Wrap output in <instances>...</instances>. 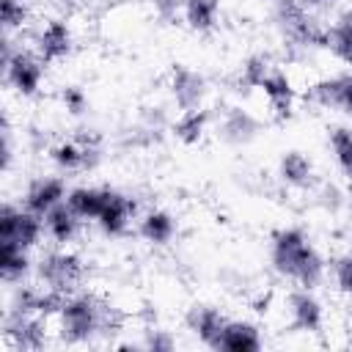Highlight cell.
<instances>
[{"label": "cell", "instance_id": "obj_38", "mask_svg": "<svg viewBox=\"0 0 352 352\" xmlns=\"http://www.w3.org/2000/svg\"><path fill=\"white\" fill-rule=\"evenodd\" d=\"M267 3H272V6H275V3H280V0H267Z\"/></svg>", "mask_w": 352, "mask_h": 352}, {"label": "cell", "instance_id": "obj_22", "mask_svg": "<svg viewBox=\"0 0 352 352\" xmlns=\"http://www.w3.org/2000/svg\"><path fill=\"white\" fill-rule=\"evenodd\" d=\"M324 50L341 66L352 69V6L336 11L333 19L324 25Z\"/></svg>", "mask_w": 352, "mask_h": 352}, {"label": "cell", "instance_id": "obj_7", "mask_svg": "<svg viewBox=\"0 0 352 352\" xmlns=\"http://www.w3.org/2000/svg\"><path fill=\"white\" fill-rule=\"evenodd\" d=\"M0 336L6 352H41L50 346V319L25 311H3Z\"/></svg>", "mask_w": 352, "mask_h": 352}, {"label": "cell", "instance_id": "obj_9", "mask_svg": "<svg viewBox=\"0 0 352 352\" xmlns=\"http://www.w3.org/2000/svg\"><path fill=\"white\" fill-rule=\"evenodd\" d=\"M47 239L44 234V217L30 212L22 204L6 201L0 206V245H19L28 250H38L41 242Z\"/></svg>", "mask_w": 352, "mask_h": 352}, {"label": "cell", "instance_id": "obj_21", "mask_svg": "<svg viewBox=\"0 0 352 352\" xmlns=\"http://www.w3.org/2000/svg\"><path fill=\"white\" fill-rule=\"evenodd\" d=\"M82 226H85V220L69 204H60V206H55L52 212L44 214V234H47L50 245L72 248L82 236Z\"/></svg>", "mask_w": 352, "mask_h": 352}, {"label": "cell", "instance_id": "obj_19", "mask_svg": "<svg viewBox=\"0 0 352 352\" xmlns=\"http://www.w3.org/2000/svg\"><path fill=\"white\" fill-rule=\"evenodd\" d=\"M135 234L151 248H165L179 236V220L165 206H148L138 214Z\"/></svg>", "mask_w": 352, "mask_h": 352}, {"label": "cell", "instance_id": "obj_27", "mask_svg": "<svg viewBox=\"0 0 352 352\" xmlns=\"http://www.w3.org/2000/svg\"><path fill=\"white\" fill-rule=\"evenodd\" d=\"M327 151L338 176L352 190V126L349 124H333L327 129Z\"/></svg>", "mask_w": 352, "mask_h": 352}, {"label": "cell", "instance_id": "obj_23", "mask_svg": "<svg viewBox=\"0 0 352 352\" xmlns=\"http://www.w3.org/2000/svg\"><path fill=\"white\" fill-rule=\"evenodd\" d=\"M214 116L209 107H195V110H179L176 118L170 121V135L182 146H198L206 132H212Z\"/></svg>", "mask_w": 352, "mask_h": 352}, {"label": "cell", "instance_id": "obj_36", "mask_svg": "<svg viewBox=\"0 0 352 352\" xmlns=\"http://www.w3.org/2000/svg\"><path fill=\"white\" fill-rule=\"evenodd\" d=\"M300 3H302L305 8H311V11L319 14V11H330V8H336L341 0H300Z\"/></svg>", "mask_w": 352, "mask_h": 352}, {"label": "cell", "instance_id": "obj_34", "mask_svg": "<svg viewBox=\"0 0 352 352\" xmlns=\"http://www.w3.org/2000/svg\"><path fill=\"white\" fill-rule=\"evenodd\" d=\"M14 157H16V140H14V129H11V118L3 116V135H0V168L8 176L14 168Z\"/></svg>", "mask_w": 352, "mask_h": 352}, {"label": "cell", "instance_id": "obj_5", "mask_svg": "<svg viewBox=\"0 0 352 352\" xmlns=\"http://www.w3.org/2000/svg\"><path fill=\"white\" fill-rule=\"evenodd\" d=\"M85 275H88V264L74 248L50 245L36 253L33 280L50 292L69 294L85 283Z\"/></svg>", "mask_w": 352, "mask_h": 352}, {"label": "cell", "instance_id": "obj_10", "mask_svg": "<svg viewBox=\"0 0 352 352\" xmlns=\"http://www.w3.org/2000/svg\"><path fill=\"white\" fill-rule=\"evenodd\" d=\"M283 316L289 327L300 336H319L327 324V308L316 289L292 286L283 297Z\"/></svg>", "mask_w": 352, "mask_h": 352}, {"label": "cell", "instance_id": "obj_28", "mask_svg": "<svg viewBox=\"0 0 352 352\" xmlns=\"http://www.w3.org/2000/svg\"><path fill=\"white\" fill-rule=\"evenodd\" d=\"M308 195H311V204L330 217H338L341 212L349 209V192L336 182H319Z\"/></svg>", "mask_w": 352, "mask_h": 352}, {"label": "cell", "instance_id": "obj_6", "mask_svg": "<svg viewBox=\"0 0 352 352\" xmlns=\"http://www.w3.org/2000/svg\"><path fill=\"white\" fill-rule=\"evenodd\" d=\"M47 160L50 165L69 176V173H91L102 165L104 160V146L96 132L80 135V138H60L47 146Z\"/></svg>", "mask_w": 352, "mask_h": 352}, {"label": "cell", "instance_id": "obj_30", "mask_svg": "<svg viewBox=\"0 0 352 352\" xmlns=\"http://www.w3.org/2000/svg\"><path fill=\"white\" fill-rule=\"evenodd\" d=\"M327 280L338 297L352 300V253L341 250L327 258Z\"/></svg>", "mask_w": 352, "mask_h": 352}, {"label": "cell", "instance_id": "obj_29", "mask_svg": "<svg viewBox=\"0 0 352 352\" xmlns=\"http://www.w3.org/2000/svg\"><path fill=\"white\" fill-rule=\"evenodd\" d=\"M272 69H275V66H272L270 55H264V52H250V55H245L242 63H239V88H245V91H258L261 82L267 80V74H270Z\"/></svg>", "mask_w": 352, "mask_h": 352}, {"label": "cell", "instance_id": "obj_32", "mask_svg": "<svg viewBox=\"0 0 352 352\" xmlns=\"http://www.w3.org/2000/svg\"><path fill=\"white\" fill-rule=\"evenodd\" d=\"M118 346H140V349H154V352H170L176 349V336L160 324H148L143 327L140 341H129V344H118Z\"/></svg>", "mask_w": 352, "mask_h": 352}, {"label": "cell", "instance_id": "obj_1", "mask_svg": "<svg viewBox=\"0 0 352 352\" xmlns=\"http://www.w3.org/2000/svg\"><path fill=\"white\" fill-rule=\"evenodd\" d=\"M55 338L63 346H99L113 344L124 330L121 308L96 289H74L63 297L55 314Z\"/></svg>", "mask_w": 352, "mask_h": 352}, {"label": "cell", "instance_id": "obj_17", "mask_svg": "<svg viewBox=\"0 0 352 352\" xmlns=\"http://www.w3.org/2000/svg\"><path fill=\"white\" fill-rule=\"evenodd\" d=\"M258 94L264 96L270 116L278 118V121H289L294 116V110H297V102H300V91H297L294 80L278 66L267 74V80L261 82Z\"/></svg>", "mask_w": 352, "mask_h": 352}, {"label": "cell", "instance_id": "obj_14", "mask_svg": "<svg viewBox=\"0 0 352 352\" xmlns=\"http://www.w3.org/2000/svg\"><path fill=\"white\" fill-rule=\"evenodd\" d=\"M275 176L280 182V187L292 190V192H311L322 179H319V168L316 160L305 151V148H283L278 154L275 162Z\"/></svg>", "mask_w": 352, "mask_h": 352}, {"label": "cell", "instance_id": "obj_8", "mask_svg": "<svg viewBox=\"0 0 352 352\" xmlns=\"http://www.w3.org/2000/svg\"><path fill=\"white\" fill-rule=\"evenodd\" d=\"M302 102L314 110H327V113L352 118V69L344 66V69L316 77L305 88Z\"/></svg>", "mask_w": 352, "mask_h": 352}, {"label": "cell", "instance_id": "obj_15", "mask_svg": "<svg viewBox=\"0 0 352 352\" xmlns=\"http://www.w3.org/2000/svg\"><path fill=\"white\" fill-rule=\"evenodd\" d=\"M77 36L74 28L60 19V16H47L38 22V28L33 30V50L47 60V63H60L74 52Z\"/></svg>", "mask_w": 352, "mask_h": 352}, {"label": "cell", "instance_id": "obj_39", "mask_svg": "<svg viewBox=\"0 0 352 352\" xmlns=\"http://www.w3.org/2000/svg\"><path fill=\"white\" fill-rule=\"evenodd\" d=\"M63 3H77V0H63Z\"/></svg>", "mask_w": 352, "mask_h": 352}, {"label": "cell", "instance_id": "obj_26", "mask_svg": "<svg viewBox=\"0 0 352 352\" xmlns=\"http://www.w3.org/2000/svg\"><path fill=\"white\" fill-rule=\"evenodd\" d=\"M220 0H182L179 16L187 25V30L198 33V36H209L217 30L220 25Z\"/></svg>", "mask_w": 352, "mask_h": 352}, {"label": "cell", "instance_id": "obj_4", "mask_svg": "<svg viewBox=\"0 0 352 352\" xmlns=\"http://www.w3.org/2000/svg\"><path fill=\"white\" fill-rule=\"evenodd\" d=\"M47 60L33 50L22 47L14 36L3 33V82L19 99H36L47 82Z\"/></svg>", "mask_w": 352, "mask_h": 352}, {"label": "cell", "instance_id": "obj_33", "mask_svg": "<svg viewBox=\"0 0 352 352\" xmlns=\"http://www.w3.org/2000/svg\"><path fill=\"white\" fill-rule=\"evenodd\" d=\"M60 104H63V110L72 116V118H80V116H85L88 113V94L80 88V85H63L60 88Z\"/></svg>", "mask_w": 352, "mask_h": 352}, {"label": "cell", "instance_id": "obj_2", "mask_svg": "<svg viewBox=\"0 0 352 352\" xmlns=\"http://www.w3.org/2000/svg\"><path fill=\"white\" fill-rule=\"evenodd\" d=\"M267 264L270 270L302 289H319L327 280V256L314 242L308 228L297 223L275 226L267 236Z\"/></svg>", "mask_w": 352, "mask_h": 352}, {"label": "cell", "instance_id": "obj_13", "mask_svg": "<svg viewBox=\"0 0 352 352\" xmlns=\"http://www.w3.org/2000/svg\"><path fill=\"white\" fill-rule=\"evenodd\" d=\"M138 214H140L138 198L121 187H113L110 198H107L104 209L99 212V217L94 220V226L104 239H124L135 228Z\"/></svg>", "mask_w": 352, "mask_h": 352}, {"label": "cell", "instance_id": "obj_18", "mask_svg": "<svg viewBox=\"0 0 352 352\" xmlns=\"http://www.w3.org/2000/svg\"><path fill=\"white\" fill-rule=\"evenodd\" d=\"M226 322H228V314L214 302H192L184 314V324H187L190 336L206 349H217Z\"/></svg>", "mask_w": 352, "mask_h": 352}, {"label": "cell", "instance_id": "obj_11", "mask_svg": "<svg viewBox=\"0 0 352 352\" xmlns=\"http://www.w3.org/2000/svg\"><path fill=\"white\" fill-rule=\"evenodd\" d=\"M212 132L228 148H248L261 138L264 121L245 104H228L226 110H220L214 116Z\"/></svg>", "mask_w": 352, "mask_h": 352}, {"label": "cell", "instance_id": "obj_3", "mask_svg": "<svg viewBox=\"0 0 352 352\" xmlns=\"http://www.w3.org/2000/svg\"><path fill=\"white\" fill-rule=\"evenodd\" d=\"M272 28L283 44L289 60H305L316 50H324V25L316 11L300 0H280L272 6Z\"/></svg>", "mask_w": 352, "mask_h": 352}, {"label": "cell", "instance_id": "obj_35", "mask_svg": "<svg viewBox=\"0 0 352 352\" xmlns=\"http://www.w3.org/2000/svg\"><path fill=\"white\" fill-rule=\"evenodd\" d=\"M151 6L157 8V14H160V16L173 19V16L179 14V8H182V0H151Z\"/></svg>", "mask_w": 352, "mask_h": 352}, {"label": "cell", "instance_id": "obj_16", "mask_svg": "<svg viewBox=\"0 0 352 352\" xmlns=\"http://www.w3.org/2000/svg\"><path fill=\"white\" fill-rule=\"evenodd\" d=\"M66 195H69V184H66L63 173H38L25 184L19 204L44 217L55 206L66 204Z\"/></svg>", "mask_w": 352, "mask_h": 352}, {"label": "cell", "instance_id": "obj_31", "mask_svg": "<svg viewBox=\"0 0 352 352\" xmlns=\"http://www.w3.org/2000/svg\"><path fill=\"white\" fill-rule=\"evenodd\" d=\"M0 25L6 36H16L30 25V6L25 0H0Z\"/></svg>", "mask_w": 352, "mask_h": 352}, {"label": "cell", "instance_id": "obj_20", "mask_svg": "<svg viewBox=\"0 0 352 352\" xmlns=\"http://www.w3.org/2000/svg\"><path fill=\"white\" fill-rule=\"evenodd\" d=\"M258 349H264L261 324L250 316H228L217 341V352H258Z\"/></svg>", "mask_w": 352, "mask_h": 352}, {"label": "cell", "instance_id": "obj_24", "mask_svg": "<svg viewBox=\"0 0 352 352\" xmlns=\"http://www.w3.org/2000/svg\"><path fill=\"white\" fill-rule=\"evenodd\" d=\"M110 190H113V184H91V182H82V184L69 187L66 204H69L85 223H94V220L99 217V212L104 209V204H107V198H110Z\"/></svg>", "mask_w": 352, "mask_h": 352}, {"label": "cell", "instance_id": "obj_25", "mask_svg": "<svg viewBox=\"0 0 352 352\" xmlns=\"http://www.w3.org/2000/svg\"><path fill=\"white\" fill-rule=\"evenodd\" d=\"M33 267H36L33 250L3 242V248H0V275H3L6 289L16 286V283H25V280H33Z\"/></svg>", "mask_w": 352, "mask_h": 352}, {"label": "cell", "instance_id": "obj_37", "mask_svg": "<svg viewBox=\"0 0 352 352\" xmlns=\"http://www.w3.org/2000/svg\"><path fill=\"white\" fill-rule=\"evenodd\" d=\"M346 250L352 253V234H349V239H346Z\"/></svg>", "mask_w": 352, "mask_h": 352}, {"label": "cell", "instance_id": "obj_12", "mask_svg": "<svg viewBox=\"0 0 352 352\" xmlns=\"http://www.w3.org/2000/svg\"><path fill=\"white\" fill-rule=\"evenodd\" d=\"M212 94L209 77L190 66V63H176L168 74V96L170 104L176 110H195V107H206V99Z\"/></svg>", "mask_w": 352, "mask_h": 352}]
</instances>
